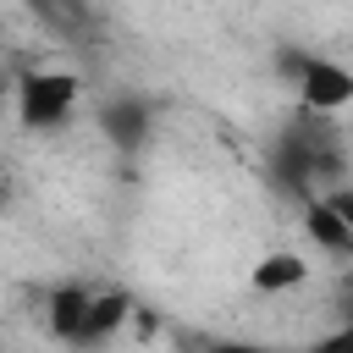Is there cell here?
Listing matches in <instances>:
<instances>
[{
    "mask_svg": "<svg viewBox=\"0 0 353 353\" xmlns=\"http://www.w3.org/2000/svg\"><path fill=\"white\" fill-rule=\"evenodd\" d=\"M132 314V298L121 287H99V281H61L44 292V331L72 347V353H94L105 342L121 336Z\"/></svg>",
    "mask_w": 353,
    "mask_h": 353,
    "instance_id": "obj_1",
    "label": "cell"
},
{
    "mask_svg": "<svg viewBox=\"0 0 353 353\" xmlns=\"http://www.w3.org/2000/svg\"><path fill=\"white\" fill-rule=\"evenodd\" d=\"M270 171L287 193L298 199H314V193H331L342 182V138L331 127V116H298L276 132L270 143Z\"/></svg>",
    "mask_w": 353,
    "mask_h": 353,
    "instance_id": "obj_2",
    "label": "cell"
},
{
    "mask_svg": "<svg viewBox=\"0 0 353 353\" xmlns=\"http://www.w3.org/2000/svg\"><path fill=\"white\" fill-rule=\"evenodd\" d=\"M11 105H17L22 132H61V127H72V116L83 105V77L66 66H33L11 83Z\"/></svg>",
    "mask_w": 353,
    "mask_h": 353,
    "instance_id": "obj_3",
    "label": "cell"
},
{
    "mask_svg": "<svg viewBox=\"0 0 353 353\" xmlns=\"http://www.w3.org/2000/svg\"><path fill=\"white\" fill-rule=\"evenodd\" d=\"M276 72L292 83L298 105L309 116H342L353 105V66H342L336 55H320V50H303V44H287L276 55Z\"/></svg>",
    "mask_w": 353,
    "mask_h": 353,
    "instance_id": "obj_4",
    "label": "cell"
},
{
    "mask_svg": "<svg viewBox=\"0 0 353 353\" xmlns=\"http://www.w3.org/2000/svg\"><path fill=\"white\" fill-rule=\"evenodd\" d=\"M94 121H99L105 143H116V149H143L149 132H154V105H149L143 94H116V99L99 105Z\"/></svg>",
    "mask_w": 353,
    "mask_h": 353,
    "instance_id": "obj_5",
    "label": "cell"
},
{
    "mask_svg": "<svg viewBox=\"0 0 353 353\" xmlns=\"http://www.w3.org/2000/svg\"><path fill=\"white\" fill-rule=\"evenodd\" d=\"M309 254H298V248H270L254 270H248V287L254 292H265V298H281V292H298L303 281H309Z\"/></svg>",
    "mask_w": 353,
    "mask_h": 353,
    "instance_id": "obj_6",
    "label": "cell"
},
{
    "mask_svg": "<svg viewBox=\"0 0 353 353\" xmlns=\"http://www.w3.org/2000/svg\"><path fill=\"white\" fill-rule=\"evenodd\" d=\"M303 226H309V243H314L320 254H353V226L331 210L325 193L303 199Z\"/></svg>",
    "mask_w": 353,
    "mask_h": 353,
    "instance_id": "obj_7",
    "label": "cell"
},
{
    "mask_svg": "<svg viewBox=\"0 0 353 353\" xmlns=\"http://www.w3.org/2000/svg\"><path fill=\"white\" fill-rule=\"evenodd\" d=\"M309 353H353V314H347L336 331H325V336H320Z\"/></svg>",
    "mask_w": 353,
    "mask_h": 353,
    "instance_id": "obj_8",
    "label": "cell"
},
{
    "mask_svg": "<svg viewBox=\"0 0 353 353\" xmlns=\"http://www.w3.org/2000/svg\"><path fill=\"white\" fill-rule=\"evenodd\" d=\"M325 199H331V210H336V215H342V221L353 226V188H347V182H336V188H331Z\"/></svg>",
    "mask_w": 353,
    "mask_h": 353,
    "instance_id": "obj_9",
    "label": "cell"
},
{
    "mask_svg": "<svg viewBox=\"0 0 353 353\" xmlns=\"http://www.w3.org/2000/svg\"><path fill=\"white\" fill-rule=\"evenodd\" d=\"M210 353H292V347H270V342H215Z\"/></svg>",
    "mask_w": 353,
    "mask_h": 353,
    "instance_id": "obj_10",
    "label": "cell"
},
{
    "mask_svg": "<svg viewBox=\"0 0 353 353\" xmlns=\"http://www.w3.org/2000/svg\"><path fill=\"white\" fill-rule=\"evenodd\" d=\"M6 193H11V182H6V171H0V204H6Z\"/></svg>",
    "mask_w": 353,
    "mask_h": 353,
    "instance_id": "obj_11",
    "label": "cell"
}]
</instances>
